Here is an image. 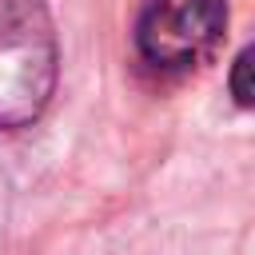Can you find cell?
<instances>
[{
	"label": "cell",
	"mask_w": 255,
	"mask_h": 255,
	"mask_svg": "<svg viewBox=\"0 0 255 255\" xmlns=\"http://www.w3.org/2000/svg\"><path fill=\"white\" fill-rule=\"evenodd\" d=\"M56 76L60 48L48 0H0V128L36 124Z\"/></svg>",
	"instance_id": "1"
},
{
	"label": "cell",
	"mask_w": 255,
	"mask_h": 255,
	"mask_svg": "<svg viewBox=\"0 0 255 255\" xmlns=\"http://www.w3.org/2000/svg\"><path fill=\"white\" fill-rule=\"evenodd\" d=\"M227 32V0H147L135 20V52L159 72L195 68Z\"/></svg>",
	"instance_id": "2"
},
{
	"label": "cell",
	"mask_w": 255,
	"mask_h": 255,
	"mask_svg": "<svg viewBox=\"0 0 255 255\" xmlns=\"http://www.w3.org/2000/svg\"><path fill=\"white\" fill-rule=\"evenodd\" d=\"M255 60V52L251 48H243L239 56H235V64H231V96H235V104L239 108H251L255 104V84H251V64Z\"/></svg>",
	"instance_id": "3"
}]
</instances>
